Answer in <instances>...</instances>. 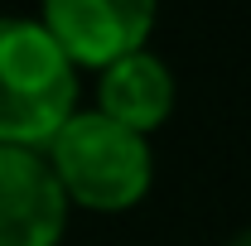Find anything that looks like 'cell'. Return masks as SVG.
I'll use <instances>...</instances> for the list:
<instances>
[{"mask_svg": "<svg viewBox=\"0 0 251 246\" xmlns=\"http://www.w3.org/2000/svg\"><path fill=\"white\" fill-rule=\"evenodd\" d=\"M68 208L87 213H130L155 184V150L145 135L106 121L92 106H77L63 130L44 145Z\"/></svg>", "mask_w": 251, "mask_h": 246, "instance_id": "cell-2", "label": "cell"}, {"mask_svg": "<svg viewBox=\"0 0 251 246\" xmlns=\"http://www.w3.org/2000/svg\"><path fill=\"white\" fill-rule=\"evenodd\" d=\"M222 246H251V227H242V232H232Z\"/></svg>", "mask_w": 251, "mask_h": 246, "instance_id": "cell-6", "label": "cell"}, {"mask_svg": "<svg viewBox=\"0 0 251 246\" xmlns=\"http://www.w3.org/2000/svg\"><path fill=\"white\" fill-rule=\"evenodd\" d=\"M68 213L44 150L0 145V246H58L68 237Z\"/></svg>", "mask_w": 251, "mask_h": 246, "instance_id": "cell-4", "label": "cell"}, {"mask_svg": "<svg viewBox=\"0 0 251 246\" xmlns=\"http://www.w3.org/2000/svg\"><path fill=\"white\" fill-rule=\"evenodd\" d=\"M82 101V73L29 15H0V145L44 150Z\"/></svg>", "mask_w": 251, "mask_h": 246, "instance_id": "cell-1", "label": "cell"}, {"mask_svg": "<svg viewBox=\"0 0 251 246\" xmlns=\"http://www.w3.org/2000/svg\"><path fill=\"white\" fill-rule=\"evenodd\" d=\"M34 20L77 73H101L106 63L150 49L159 0H39Z\"/></svg>", "mask_w": 251, "mask_h": 246, "instance_id": "cell-3", "label": "cell"}, {"mask_svg": "<svg viewBox=\"0 0 251 246\" xmlns=\"http://www.w3.org/2000/svg\"><path fill=\"white\" fill-rule=\"evenodd\" d=\"M174 101H179V82L169 73V63L140 49V53H126V58L106 63L97 73V106L106 121L126 125L135 135H155L159 125L174 116Z\"/></svg>", "mask_w": 251, "mask_h": 246, "instance_id": "cell-5", "label": "cell"}]
</instances>
